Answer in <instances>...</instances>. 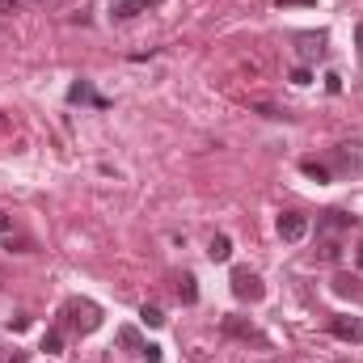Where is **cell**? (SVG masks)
Listing matches in <instances>:
<instances>
[{
  "label": "cell",
  "mask_w": 363,
  "mask_h": 363,
  "mask_svg": "<svg viewBox=\"0 0 363 363\" xmlns=\"http://www.w3.org/2000/svg\"><path fill=\"white\" fill-rule=\"evenodd\" d=\"M63 317H68V326L80 330V334H93V330L101 326V309H97L93 300H68V304H63Z\"/></svg>",
  "instance_id": "cell-1"
},
{
  "label": "cell",
  "mask_w": 363,
  "mask_h": 363,
  "mask_svg": "<svg viewBox=\"0 0 363 363\" xmlns=\"http://www.w3.org/2000/svg\"><path fill=\"white\" fill-rule=\"evenodd\" d=\"M233 296H237V300H245V304H258V300L266 296V283H262L254 271L237 266V271H233Z\"/></svg>",
  "instance_id": "cell-2"
},
{
  "label": "cell",
  "mask_w": 363,
  "mask_h": 363,
  "mask_svg": "<svg viewBox=\"0 0 363 363\" xmlns=\"http://www.w3.org/2000/svg\"><path fill=\"white\" fill-rule=\"evenodd\" d=\"M118 347H127V351H135L140 359H148V363H161V347H152V343H144L135 326H123V330H118Z\"/></svg>",
  "instance_id": "cell-3"
},
{
  "label": "cell",
  "mask_w": 363,
  "mask_h": 363,
  "mask_svg": "<svg viewBox=\"0 0 363 363\" xmlns=\"http://www.w3.org/2000/svg\"><path fill=\"white\" fill-rule=\"evenodd\" d=\"M275 228H279V237H283L288 245H296V241L309 237V216H300V211H283Z\"/></svg>",
  "instance_id": "cell-4"
},
{
  "label": "cell",
  "mask_w": 363,
  "mask_h": 363,
  "mask_svg": "<svg viewBox=\"0 0 363 363\" xmlns=\"http://www.w3.org/2000/svg\"><path fill=\"white\" fill-rule=\"evenodd\" d=\"M161 0H114L110 4V17L114 21H131V17H140V13H148V8H156Z\"/></svg>",
  "instance_id": "cell-5"
},
{
  "label": "cell",
  "mask_w": 363,
  "mask_h": 363,
  "mask_svg": "<svg viewBox=\"0 0 363 363\" xmlns=\"http://www.w3.org/2000/svg\"><path fill=\"white\" fill-rule=\"evenodd\" d=\"M359 148H363V144H338V148H334V165H338L343 173H359V169H363Z\"/></svg>",
  "instance_id": "cell-6"
},
{
  "label": "cell",
  "mask_w": 363,
  "mask_h": 363,
  "mask_svg": "<svg viewBox=\"0 0 363 363\" xmlns=\"http://www.w3.org/2000/svg\"><path fill=\"white\" fill-rule=\"evenodd\" d=\"M330 330H334V338H343V343H363V321L359 317H334L330 321Z\"/></svg>",
  "instance_id": "cell-7"
},
{
  "label": "cell",
  "mask_w": 363,
  "mask_h": 363,
  "mask_svg": "<svg viewBox=\"0 0 363 363\" xmlns=\"http://www.w3.org/2000/svg\"><path fill=\"white\" fill-rule=\"evenodd\" d=\"M343 228H355V216H347V211H326V216L317 220V233H343Z\"/></svg>",
  "instance_id": "cell-8"
},
{
  "label": "cell",
  "mask_w": 363,
  "mask_h": 363,
  "mask_svg": "<svg viewBox=\"0 0 363 363\" xmlns=\"http://www.w3.org/2000/svg\"><path fill=\"white\" fill-rule=\"evenodd\" d=\"M224 334H233V338H245V343H266L254 326H245V321H237V317H224Z\"/></svg>",
  "instance_id": "cell-9"
},
{
  "label": "cell",
  "mask_w": 363,
  "mask_h": 363,
  "mask_svg": "<svg viewBox=\"0 0 363 363\" xmlns=\"http://www.w3.org/2000/svg\"><path fill=\"white\" fill-rule=\"evenodd\" d=\"M296 42H300V55H304V59H321V55H326V38H321V34H317V38H313V34H300Z\"/></svg>",
  "instance_id": "cell-10"
},
{
  "label": "cell",
  "mask_w": 363,
  "mask_h": 363,
  "mask_svg": "<svg viewBox=\"0 0 363 363\" xmlns=\"http://www.w3.org/2000/svg\"><path fill=\"white\" fill-rule=\"evenodd\" d=\"M207 258H211V262H228V258H233V241H228L224 233H220V237H211V245H207Z\"/></svg>",
  "instance_id": "cell-11"
},
{
  "label": "cell",
  "mask_w": 363,
  "mask_h": 363,
  "mask_svg": "<svg viewBox=\"0 0 363 363\" xmlns=\"http://www.w3.org/2000/svg\"><path fill=\"white\" fill-rule=\"evenodd\" d=\"M300 169H304L309 178H317V182H330V178H334V173H330V165H326V161H313V156H304V161H300Z\"/></svg>",
  "instance_id": "cell-12"
},
{
  "label": "cell",
  "mask_w": 363,
  "mask_h": 363,
  "mask_svg": "<svg viewBox=\"0 0 363 363\" xmlns=\"http://www.w3.org/2000/svg\"><path fill=\"white\" fill-rule=\"evenodd\" d=\"M178 300H182V304H195V300H199V288H195V275H182V279H178Z\"/></svg>",
  "instance_id": "cell-13"
},
{
  "label": "cell",
  "mask_w": 363,
  "mask_h": 363,
  "mask_svg": "<svg viewBox=\"0 0 363 363\" xmlns=\"http://www.w3.org/2000/svg\"><path fill=\"white\" fill-rule=\"evenodd\" d=\"M140 321H144V326H152V330H161V326H165V313H161V309H152V304H144Z\"/></svg>",
  "instance_id": "cell-14"
},
{
  "label": "cell",
  "mask_w": 363,
  "mask_h": 363,
  "mask_svg": "<svg viewBox=\"0 0 363 363\" xmlns=\"http://www.w3.org/2000/svg\"><path fill=\"white\" fill-rule=\"evenodd\" d=\"M68 97H72V101H97V106H101V97H93V93H89V85H72V89H68Z\"/></svg>",
  "instance_id": "cell-15"
},
{
  "label": "cell",
  "mask_w": 363,
  "mask_h": 363,
  "mask_svg": "<svg viewBox=\"0 0 363 363\" xmlns=\"http://www.w3.org/2000/svg\"><path fill=\"white\" fill-rule=\"evenodd\" d=\"M42 351H47V355H59V351H63V338H59V330H51V334L42 338Z\"/></svg>",
  "instance_id": "cell-16"
},
{
  "label": "cell",
  "mask_w": 363,
  "mask_h": 363,
  "mask_svg": "<svg viewBox=\"0 0 363 363\" xmlns=\"http://www.w3.org/2000/svg\"><path fill=\"white\" fill-rule=\"evenodd\" d=\"M334 292H343V296H355V279L338 275V279H334Z\"/></svg>",
  "instance_id": "cell-17"
},
{
  "label": "cell",
  "mask_w": 363,
  "mask_h": 363,
  "mask_svg": "<svg viewBox=\"0 0 363 363\" xmlns=\"http://www.w3.org/2000/svg\"><path fill=\"white\" fill-rule=\"evenodd\" d=\"M338 254H343V250H338V241H321V258H326V262H334Z\"/></svg>",
  "instance_id": "cell-18"
},
{
  "label": "cell",
  "mask_w": 363,
  "mask_h": 363,
  "mask_svg": "<svg viewBox=\"0 0 363 363\" xmlns=\"http://www.w3.org/2000/svg\"><path fill=\"white\" fill-rule=\"evenodd\" d=\"M292 85H313V72H309V68H296V72H292Z\"/></svg>",
  "instance_id": "cell-19"
},
{
  "label": "cell",
  "mask_w": 363,
  "mask_h": 363,
  "mask_svg": "<svg viewBox=\"0 0 363 363\" xmlns=\"http://www.w3.org/2000/svg\"><path fill=\"white\" fill-rule=\"evenodd\" d=\"M355 51H359V63H363V21L355 25Z\"/></svg>",
  "instance_id": "cell-20"
},
{
  "label": "cell",
  "mask_w": 363,
  "mask_h": 363,
  "mask_svg": "<svg viewBox=\"0 0 363 363\" xmlns=\"http://www.w3.org/2000/svg\"><path fill=\"white\" fill-rule=\"evenodd\" d=\"M296 4H304V8H309V4H317V0H279V8H296Z\"/></svg>",
  "instance_id": "cell-21"
},
{
  "label": "cell",
  "mask_w": 363,
  "mask_h": 363,
  "mask_svg": "<svg viewBox=\"0 0 363 363\" xmlns=\"http://www.w3.org/2000/svg\"><path fill=\"white\" fill-rule=\"evenodd\" d=\"M8 13H17V0H0V17H8Z\"/></svg>",
  "instance_id": "cell-22"
},
{
  "label": "cell",
  "mask_w": 363,
  "mask_h": 363,
  "mask_svg": "<svg viewBox=\"0 0 363 363\" xmlns=\"http://www.w3.org/2000/svg\"><path fill=\"white\" fill-rule=\"evenodd\" d=\"M8 228H13V224H8V220H4V216H0V233H8Z\"/></svg>",
  "instance_id": "cell-23"
},
{
  "label": "cell",
  "mask_w": 363,
  "mask_h": 363,
  "mask_svg": "<svg viewBox=\"0 0 363 363\" xmlns=\"http://www.w3.org/2000/svg\"><path fill=\"white\" fill-rule=\"evenodd\" d=\"M359 262H363V245H359Z\"/></svg>",
  "instance_id": "cell-24"
}]
</instances>
